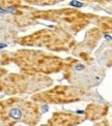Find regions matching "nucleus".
<instances>
[{
	"label": "nucleus",
	"instance_id": "obj_4",
	"mask_svg": "<svg viewBox=\"0 0 112 126\" xmlns=\"http://www.w3.org/2000/svg\"><path fill=\"white\" fill-rule=\"evenodd\" d=\"M6 44L5 43H0V49H3V48H6Z\"/></svg>",
	"mask_w": 112,
	"mask_h": 126
},
{
	"label": "nucleus",
	"instance_id": "obj_3",
	"mask_svg": "<svg viewBox=\"0 0 112 126\" xmlns=\"http://www.w3.org/2000/svg\"><path fill=\"white\" fill-rule=\"evenodd\" d=\"M83 68H84V65H78V66H76V69L77 70H79V69H83Z\"/></svg>",
	"mask_w": 112,
	"mask_h": 126
},
{
	"label": "nucleus",
	"instance_id": "obj_5",
	"mask_svg": "<svg viewBox=\"0 0 112 126\" xmlns=\"http://www.w3.org/2000/svg\"><path fill=\"white\" fill-rule=\"evenodd\" d=\"M0 12H5V10H4V9H1V8H0Z\"/></svg>",
	"mask_w": 112,
	"mask_h": 126
},
{
	"label": "nucleus",
	"instance_id": "obj_1",
	"mask_svg": "<svg viewBox=\"0 0 112 126\" xmlns=\"http://www.w3.org/2000/svg\"><path fill=\"white\" fill-rule=\"evenodd\" d=\"M9 116L12 118H14V119H20V118L22 117V112H21L20 109L15 107V109H12V111H10Z\"/></svg>",
	"mask_w": 112,
	"mask_h": 126
},
{
	"label": "nucleus",
	"instance_id": "obj_2",
	"mask_svg": "<svg viewBox=\"0 0 112 126\" xmlns=\"http://www.w3.org/2000/svg\"><path fill=\"white\" fill-rule=\"evenodd\" d=\"M70 5L73 6V7H82L83 3H81V2H78V1H76V0H74V1L70 2Z\"/></svg>",
	"mask_w": 112,
	"mask_h": 126
}]
</instances>
